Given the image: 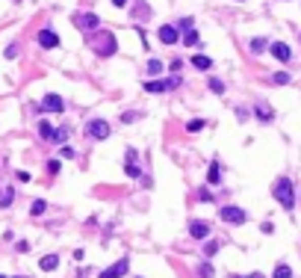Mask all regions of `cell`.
Segmentation results:
<instances>
[{
  "mask_svg": "<svg viewBox=\"0 0 301 278\" xmlns=\"http://www.w3.org/2000/svg\"><path fill=\"white\" fill-rule=\"evenodd\" d=\"M272 195L281 201V207H284V210L295 207V192H292V181H289V178H278V181H275V190H272Z\"/></svg>",
  "mask_w": 301,
  "mask_h": 278,
  "instance_id": "6da1fadb",
  "label": "cell"
},
{
  "mask_svg": "<svg viewBox=\"0 0 301 278\" xmlns=\"http://www.w3.org/2000/svg\"><path fill=\"white\" fill-rule=\"evenodd\" d=\"M92 51L98 53V56H112V53L118 51V42H116V36L112 33H95L92 36Z\"/></svg>",
  "mask_w": 301,
  "mask_h": 278,
  "instance_id": "7a4b0ae2",
  "label": "cell"
},
{
  "mask_svg": "<svg viewBox=\"0 0 301 278\" xmlns=\"http://www.w3.org/2000/svg\"><path fill=\"white\" fill-rule=\"evenodd\" d=\"M109 133H112V127H109V122H103V119H92V122L86 124V136L89 139L103 142V139H109Z\"/></svg>",
  "mask_w": 301,
  "mask_h": 278,
  "instance_id": "3957f363",
  "label": "cell"
},
{
  "mask_svg": "<svg viewBox=\"0 0 301 278\" xmlns=\"http://www.w3.org/2000/svg\"><path fill=\"white\" fill-rule=\"evenodd\" d=\"M221 222H231V225H242V222H248V213L242 207H221Z\"/></svg>",
  "mask_w": 301,
  "mask_h": 278,
  "instance_id": "277c9868",
  "label": "cell"
},
{
  "mask_svg": "<svg viewBox=\"0 0 301 278\" xmlns=\"http://www.w3.org/2000/svg\"><path fill=\"white\" fill-rule=\"evenodd\" d=\"M180 86V77H171V80H148L145 83V92H168V89Z\"/></svg>",
  "mask_w": 301,
  "mask_h": 278,
  "instance_id": "5b68a950",
  "label": "cell"
},
{
  "mask_svg": "<svg viewBox=\"0 0 301 278\" xmlns=\"http://www.w3.org/2000/svg\"><path fill=\"white\" fill-rule=\"evenodd\" d=\"M127 266H130V261H127V258H121L118 263L106 266V269L100 272V278H121V275H127Z\"/></svg>",
  "mask_w": 301,
  "mask_h": 278,
  "instance_id": "8992f818",
  "label": "cell"
},
{
  "mask_svg": "<svg viewBox=\"0 0 301 278\" xmlns=\"http://www.w3.org/2000/svg\"><path fill=\"white\" fill-rule=\"evenodd\" d=\"M74 21H77V27H80V30H92V33L98 30V24H100L95 12H92V15H89V12H80V15H74Z\"/></svg>",
  "mask_w": 301,
  "mask_h": 278,
  "instance_id": "52a82bcc",
  "label": "cell"
},
{
  "mask_svg": "<svg viewBox=\"0 0 301 278\" xmlns=\"http://www.w3.org/2000/svg\"><path fill=\"white\" fill-rule=\"evenodd\" d=\"M42 110H48V113H62V110H65V101H62L59 95H45V98H42Z\"/></svg>",
  "mask_w": 301,
  "mask_h": 278,
  "instance_id": "ba28073f",
  "label": "cell"
},
{
  "mask_svg": "<svg viewBox=\"0 0 301 278\" xmlns=\"http://www.w3.org/2000/svg\"><path fill=\"white\" fill-rule=\"evenodd\" d=\"M157 36H160V42H163V45H174V42L180 39V30H177V27H171V24H163Z\"/></svg>",
  "mask_w": 301,
  "mask_h": 278,
  "instance_id": "9c48e42d",
  "label": "cell"
},
{
  "mask_svg": "<svg viewBox=\"0 0 301 278\" xmlns=\"http://www.w3.org/2000/svg\"><path fill=\"white\" fill-rule=\"evenodd\" d=\"M124 172H127V178H139V175H142V166H139V160H136L133 148H127V163H124Z\"/></svg>",
  "mask_w": 301,
  "mask_h": 278,
  "instance_id": "30bf717a",
  "label": "cell"
},
{
  "mask_svg": "<svg viewBox=\"0 0 301 278\" xmlns=\"http://www.w3.org/2000/svg\"><path fill=\"white\" fill-rule=\"evenodd\" d=\"M39 45L48 48V51H53V48H59V36L53 33V30H42V33H39Z\"/></svg>",
  "mask_w": 301,
  "mask_h": 278,
  "instance_id": "8fae6325",
  "label": "cell"
},
{
  "mask_svg": "<svg viewBox=\"0 0 301 278\" xmlns=\"http://www.w3.org/2000/svg\"><path fill=\"white\" fill-rule=\"evenodd\" d=\"M269 51H272L275 59H281V62H289V59H292V51H289V45H284V42H275Z\"/></svg>",
  "mask_w": 301,
  "mask_h": 278,
  "instance_id": "7c38bea8",
  "label": "cell"
},
{
  "mask_svg": "<svg viewBox=\"0 0 301 278\" xmlns=\"http://www.w3.org/2000/svg\"><path fill=\"white\" fill-rule=\"evenodd\" d=\"M189 234H192L195 240H204V237H210V225H207V222H201V219H195V222L189 225Z\"/></svg>",
  "mask_w": 301,
  "mask_h": 278,
  "instance_id": "4fadbf2b",
  "label": "cell"
},
{
  "mask_svg": "<svg viewBox=\"0 0 301 278\" xmlns=\"http://www.w3.org/2000/svg\"><path fill=\"white\" fill-rule=\"evenodd\" d=\"M254 116H257L260 122H272V119H275L272 107H269V104H263V101H257V104H254Z\"/></svg>",
  "mask_w": 301,
  "mask_h": 278,
  "instance_id": "5bb4252c",
  "label": "cell"
},
{
  "mask_svg": "<svg viewBox=\"0 0 301 278\" xmlns=\"http://www.w3.org/2000/svg\"><path fill=\"white\" fill-rule=\"evenodd\" d=\"M192 65L201 68V71H210V68H213V59H210V56H204V53H195V56H192Z\"/></svg>",
  "mask_w": 301,
  "mask_h": 278,
  "instance_id": "9a60e30c",
  "label": "cell"
},
{
  "mask_svg": "<svg viewBox=\"0 0 301 278\" xmlns=\"http://www.w3.org/2000/svg\"><path fill=\"white\" fill-rule=\"evenodd\" d=\"M39 266H42L45 272H53V269L59 266V258H56V255H45V258L39 261Z\"/></svg>",
  "mask_w": 301,
  "mask_h": 278,
  "instance_id": "2e32d148",
  "label": "cell"
},
{
  "mask_svg": "<svg viewBox=\"0 0 301 278\" xmlns=\"http://www.w3.org/2000/svg\"><path fill=\"white\" fill-rule=\"evenodd\" d=\"M207 181H210V184H218V181H221V169H218L216 160H213V163H210V169H207Z\"/></svg>",
  "mask_w": 301,
  "mask_h": 278,
  "instance_id": "e0dca14e",
  "label": "cell"
},
{
  "mask_svg": "<svg viewBox=\"0 0 301 278\" xmlns=\"http://www.w3.org/2000/svg\"><path fill=\"white\" fill-rule=\"evenodd\" d=\"M12 198H15V190H9V187H6L3 195H0V207H9V204H12Z\"/></svg>",
  "mask_w": 301,
  "mask_h": 278,
  "instance_id": "ac0fdd59",
  "label": "cell"
},
{
  "mask_svg": "<svg viewBox=\"0 0 301 278\" xmlns=\"http://www.w3.org/2000/svg\"><path fill=\"white\" fill-rule=\"evenodd\" d=\"M275 278H292V269H289L286 263H278V266H275Z\"/></svg>",
  "mask_w": 301,
  "mask_h": 278,
  "instance_id": "d6986e66",
  "label": "cell"
},
{
  "mask_svg": "<svg viewBox=\"0 0 301 278\" xmlns=\"http://www.w3.org/2000/svg\"><path fill=\"white\" fill-rule=\"evenodd\" d=\"M266 45H269L266 39H251V53H263L266 51Z\"/></svg>",
  "mask_w": 301,
  "mask_h": 278,
  "instance_id": "ffe728a7",
  "label": "cell"
},
{
  "mask_svg": "<svg viewBox=\"0 0 301 278\" xmlns=\"http://www.w3.org/2000/svg\"><path fill=\"white\" fill-rule=\"evenodd\" d=\"M198 275H201V278H213V275H216L213 263H201V266H198Z\"/></svg>",
  "mask_w": 301,
  "mask_h": 278,
  "instance_id": "44dd1931",
  "label": "cell"
},
{
  "mask_svg": "<svg viewBox=\"0 0 301 278\" xmlns=\"http://www.w3.org/2000/svg\"><path fill=\"white\" fill-rule=\"evenodd\" d=\"M39 133H42V139L53 136V127H50V122H39Z\"/></svg>",
  "mask_w": 301,
  "mask_h": 278,
  "instance_id": "7402d4cb",
  "label": "cell"
},
{
  "mask_svg": "<svg viewBox=\"0 0 301 278\" xmlns=\"http://www.w3.org/2000/svg\"><path fill=\"white\" fill-rule=\"evenodd\" d=\"M30 210H33V216H42V213L48 210V204H45L42 198H35V201H33V207H30Z\"/></svg>",
  "mask_w": 301,
  "mask_h": 278,
  "instance_id": "603a6c76",
  "label": "cell"
},
{
  "mask_svg": "<svg viewBox=\"0 0 301 278\" xmlns=\"http://www.w3.org/2000/svg\"><path fill=\"white\" fill-rule=\"evenodd\" d=\"M50 139H53V142H65V139H68V127H59V130H53V136H50Z\"/></svg>",
  "mask_w": 301,
  "mask_h": 278,
  "instance_id": "cb8c5ba5",
  "label": "cell"
},
{
  "mask_svg": "<svg viewBox=\"0 0 301 278\" xmlns=\"http://www.w3.org/2000/svg\"><path fill=\"white\" fill-rule=\"evenodd\" d=\"M272 83H278V86H284V83H289V74H286V71H278V74L272 77Z\"/></svg>",
  "mask_w": 301,
  "mask_h": 278,
  "instance_id": "d4e9b609",
  "label": "cell"
},
{
  "mask_svg": "<svg viewBox=\"0 0 301 278\" xmlns=\"http://www.w3.org/2000/svg\"><path fill=\"white\" fill-rule=\"evenodd\" d=\"M210 89H213L216 95H221V92H224V83H221L218 77H210Z\"/></svg>",
  "mask_w": 301,
  "mask_h": 278,
  "instance_id": "484cf974",
  "label": "cell"
},
{
  "mask_svg": "<svg viewBox=\"0 0 301 278\" xmlns=\"http://www.w3.org/2000/svg\"><path fill=\"white\" fill-rule=\"evenodd\" d=\"M183 42H186V45H198V33H195V30H186Z\"/></svg>",
  "mask_w": 301,
  "mask_h": 278,
  "instance_id": "4316f807",
  "label": "cell"
},
{
  "mask_svg": "<svg viewBox=\"0 0 301 278\" xmlns=\"http://www.w3.org/2000/svg\"><path fill=\"white\" fill-rule=\"evenodd\" d=\"M148 71H150V74H163V62H160V59H150Z\"/></svg>",
  "mask_w": 301,
  "mask_h": 278,
  "instance_id": "83f0119b",
  "label": "cell"
},
{
  "mask_svg": "<svg viewBox=\"0 0 301 278\" xmlns=\"http://www.w3.org/2000/svg\"><path fill=\"white\" fill-rule=\"evenodd\" d=\"M204 124H207L204 119H195V122H189V124H186V130H192V133H198V130L204 127Z\"/></svg>",
  "mask_w": 301,
  "mask_h": 278,
  "instance_id": "f1b7e54d",
  "label": "cell"
},
{
  "mask_svg": "<svg viewBox=\"0 0 301 278\" xmlns=\"http://www.w3.org/2000/svg\"><path fill=\"white\" fill-rule=\"evenodd\" d=\"M192 24H195V21H192V18H183V21H177V30H192Z\"/></svg>",
  "mask_w": 301,
  "mask_h": 278,
  "instance_id": "f546056e",
  "label": "cell"
},
{
  "mask_svg": "<svg viewBox=\"0 0 301 278\" xmlns=\"http://www.w3.org/2000/svg\"><path fill=\"white\" fill-rule=\"evenodd\" d=\"M218 252V243H207L204 246V255H207V258H210V255H216Z\"/></svg>",
  "mask_w": 301,
  "mask_h": 278,
  "instance_id": "4dcf8cb0",
  "label": "cell"
},
{
  "mask_svg": "<svg viewBox=\"0 0 301 278\" xmlns=\"http://www.w3.org/2000/svg\"><path fill=\"white\" fill-rule=\"evenodd\" d=\"M136 119H139V116H136V113H124V116H121V122H124V124H133Z\"/></svg>",
  "mask_w": 301,
  "mask_h": 278,
  "instance_id": "1f68e13d",
  "label": "cell"
},
{
  "mask_svg": "<svg viewBox=\"0 0 301 278\" xmlns=\"http://www.w3.org/2000/svg\"><path fill=\"white\" fill-rule=\"evenodd\" d=\"M18 56V45H9V48H6V59H15Z\"/></svg>",
  "mask_w": 301,
  "mask_h": 278,
  "instance_id": "d6a6232c",
  "label": "cell"
},
{
  "mask_svg": "<svg viewBox=\"0 0 301 278\" xmlns=\"http://www.w3.org/2000/svg\"><path fill=\"white\" fill-rule=\"evenodd\" d=\"M59 154H62V157H68V160H71V157H74V148H71V145H62V148H59Z\"/></svg>",
  "mask_w": 301,
  "mask_h": 278,
  "instance_id": "836d02e7",
  "label": "cell"
},
{
  "mask_svg": "<svg viewBox=\"0 0 301 278\" xmlns=\"http://www.w3.org/2000/svg\"><path fill=\"white\" fill-rule=\"evenodd\" d=\"M48 172H50V175L59 172V160H50V163H48Z\"/></svg>",
  "mask_w": 301,
  "mask_h": 278,
  "instance_id": "e575fe53",
  "label": "cell"
},
{
  "mask_svg": "<svg viewBox=\"0 0 301 278\" xmlns=\"http://www.w3.org/2000/svg\"><path fill=\"white\" fill-rule=\"evenodd\" d=\"M112 6H118V9H121V6H127V0H112Z\"/></svg>",
  "mask_w": 301,
  "mask_h": 278,
  "instance_id": "d590c367",
  "label": "cell"
},
{
  "mask_svg": "<svg viewBox=\"0 0 301 278\" xmlns=\"http://www.w3.org/2000/svg\"><path fill=\"white\" fill-rule=\"evenodd\" d=\"M231 278H242V275H231ZM248 278H263L260 272H254V275H248Z\"/></svg>",
  "mask_w": 301,
  "mask_h": 278,
  "instance_id": "8d00e7d4",
  "label": "cell"
},
{
  "mask_svg": "<svg viewBox=\"0 0 301 278\" xmlns=\"http://www.w3.org/2000/svg\"><path fill=\"white\" fill-rule=\"evenodd\" d=\"M18 278H27V275H18Z\"/></svg>",
  "mask_w": 301,
  "mask_h": 278,
  "instance_id": "74e56055",
  "label": "cell"
},
{
  "mask_svg": "<svg viewBox=\"0 0 301 278\" xmlns=\"http://www.w3.org/2000/svg\"><path fill=\"white\" fill-rule=\"evenodd\" d=\"M236 3H242V0H236Z\"/></svg>",
  "mask_w": 301,
  "mask_h": 278,
  "instance_id": "f35d334b",
  "label": "cell"
},
{
  "mask_svg": "<svg viewBox=\"0 0 301 278\" xmlns=\"http://www.w3.org/2000/svg\"><path fill=\"white\" fill-rule=\"evenodd\" d=\"M0 278H6V275H0Z\"/></svg>",
  "mask_w": 301,
  "mask_h": 278,
  "instance_id": "ab89813d",
  "label": "cell"
}]
</instances>
